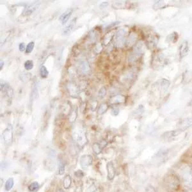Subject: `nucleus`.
<instances>
[{
	"mask_svg": "<svg viewBox=\"0 0 192 192\" xmlns=\"http://www.w3.org/2000/svg\"><path fill=\"white\" fill-rule=\"evenodd\" d=\"M72 137L76 144L81 149L84 147V146L88 142L86 133L83 129L78 128L74 130L72 133Z\"/></svg>",
	"mask_w": 192,
	"mask_h": 192,
	"instance_id": "obj_1",
	"label": "nucleus"
},
{
	"mask_svg": "<svg viewBox=\"0 0 192 192\" xmlns=\"http://www.w3.org/2000/svg\"><path fill=\"white\" fill-rule=\"evenodd\" d=\"M144 51V43L142 41H138L133 48V53L129 57V61L133 62L136 61L143 53Z\"/></svg>",
	"mask_w": 192,
	"mask_h": 192,
	"instance_id": "obj_2",
	"label": "nucleus"
},
{
	"mask_svg": "<svg viewBox=\"0 0 192 192\" xmlns=\"http://www.w3.org/2000/svg\"><path fill=\"white\" fill-rule=\"evenodd\" d=\"M125 35H126V30L122 29L118 30L116 35H115V44L117 48H122L126 44V40L125 38Z\"/></svg>",
	"mask_w": 192,
	"mask_h": 192,
	"instance_id": "obj_3",
	"label": "nucleus"
},
{
	"mask_svg": "<svg viewBox=\"0 0 192 192\" xmlns=\"http://www.w3.org/2000/svg\"><path fill=\"white\" fill-rule=\"evenodd\" d=\"M40 6H41L40 2H35L34 3H31V4L28 5V6L25 8L23 12V15L26 16L31 15L33 12H35V11L39 7H40Z\"/></svg>",
	"mask_w": 192,
	"mask_h": 192,
	"instance_id": "obj_4",
	"label": "nucleus"
},
{
	"mask_svg": "<svg viewBox=\"0 0 192 192\" xmlns=\"http://www.w3.org/2000/svg\"><path fill=\"white\" fill-rule=\"evenodd\" d=\"M184 130V129L180 128V129H176V130H173L168 132H166L163 134V138L166 140L171 141L174 140L176 137H177L178 135H179Z\"/></svg>",
	"mask_w": 192,
	"mask_h": 192,
	"instance_id": "obj_5",
	"label": "nucleus"
},
{
	"mask_svg": "<svg viewBox=\"0 0 192 192\" xmlns=\"http://www.w3.org/2000/svg\"><path fill=\"white\" fill-rule=\"evenodd\" d=\"M183 177L184 183L192 189V168L184 169L183 171Z\"/></svg>",
	"mask_w": 192,
	"mask_h": 192,
	"instance_id": "obj_6",
	"label": "nucleus"
},
{
	"mask_svg": "<svg viewBox=\"0 0 192 192\" xmlns=\"http://www.w3.org/2000/svg\"><path fill=\"white\" fill-rule=\"evenodd\" d=\"M93 161V157L90 154H85L83 155L80 160V166L83 168H85L92 165Z\"/></svg>",
	"mask_w": 192,
	"mask_h": 192,
	"instance_id": "obj_7",
	"label": "nucleus"
},
{
	"mask_svg": "<svg viewBox=\"0 0 192 192\" xmlns=\"http://www.w3.org/2000/svg\"><path fill=\"white\" fill-rule=\"evenodd\" d=\"M2 137L5 144H9L12 141L13 133L11 127H8L5 129L2 133Z\"/></svg>",
	"mask_w": 192,
	"mask_h": 192,
	"instance_id": "obj_8",
	"label": "nucleus"
},
{
	"mask_svg": "<svg viewBox=\"0 0 192 192\" xmlns=\"http://www.w3.org/2000/svg\"><path fill=\"white\" fill-rule=\"evenodd\" d=\"M1 91L3 92V94L6 95L7 97L9 99H12L13 97V94L14 91L13 89L10 87L8 84L7 83H3L1 84Z\"/></svg>",
	"mask_w": 192,
	"mask_h": 192,
	"instance_id": "obj_9",
	"label": "nucleus"
},
{
	"mask_svg": "<svg viewBox=\"0 0 192 192\" xmlns=\"http://www.w3.org/2000/svg\"><path fill=\"white\" fill-rule=\"evenodd\" d=\"M189 53V46L188 42L184 41L179 47V56L180 58H183L186 56H187Z\"/></svg>",
	"mask_w": 192,
	"mask_h": 192,
	"instance_id": "obj_10",
	"label": "nucleus"
},
{
	"mask_svg": "<svg viewBox=\"0 0 192 192\" xmlns=\"http://www.w3.org/2000/svg\"><path fill=\"white\" fill-rule=\"evenodd\" d=\"M106 169H107V172H108V179L110 180H111L114 179L115 176V169L114 168V164L111 161L108 162L107 163L106 165Z\"/></svg>",
	"mask_w": 192,
	"mask_h": 192,
	"instance_id": "obj_11",
	"label": "nucleus"
},
{
	"mask_svg": "<svg viewBox=\"0 0 192 192\" xmlns=\"http://www.w3.org/2000/svg\"><path fill=\"white\" fill-rule=\"evenodd\" d=\"M72 12H73V9L70 8L66 10L65 12L60 17V21L61 22L62 24L64 25L69 21Z\"/></svg>",
	"mask_w": 192,
	"mask_h": 192,
	"instance_id": "obj_12",
	"label": "nucleus"
},
{
	"mask_svg": "<svg viewBox=\"0 0 192 192\" xmlns=\"http://www.w3.org/2000/svg\"><path fill=\"white\" fill-rule=\"evenodd\" d=\"M125 101H126L125 96L122 95H117L114 96V97H112L110 99V103L111 104H119V103H124Z\"/></svg>",
	"mask_w": 192,
	"mask_h": 192,
	"instance_id": "obj_13",
	"label": "nucleus"
},
{
	"mask_svg": "<svg viewBox=\"0 0 192 192\" xmlns=\"http://www.w3.org/2000/svg\"><path fill=\"white\" fill-rule=\"evenodd\" d=\"M76 21V18L74 19H72L69 22V23L65 27V28L63 30V35H69V33H71V32L72 31V30H73V28H74V27L75 26Z\"/></svg>",
	"mask_w": 192,
	"mask_h": 192,
	"instance_id": "obj_14",
	"label": "nucleus"
},
{
	"mask_svg": "<svg viewBox=\"0 0 192 192\" xmlns=\"http://www.w3.org/2000/svg\"><path fill=\"white\" fill-rule=\"evenodd\" d=\"M179 125L182 127V129H186L192 126V118H188L180 121Z\"/></svg>",
	"mask_w": 192,
	"mask_h": 192,
	"instance_id": "obj_15",
	"label": "nucleus"
},
{
	"mask_svg": "<svg viewBox=\"0 0 192 192\" xmlns=\"http://www.w3.org/2000/svg\"><path fill=\"white\" fill-rule=\"evenodd\" d=\"M170 83L167 79L163 78L161 79V83H160V86H161V88L162 90V91L163 92H165L168 90V87H170Z\"/></svg>",
	"mask_w": 192,
	"mask_h": 192,
	"instance_id": "obj_16",
	"label": "nucleus"
},
{
	"mask_svg": "<svg viewBox=\"0 0 192 192\" xmlns=\"http://www.w3.org/2000/svg\"><path fill=\"white\" fill-rule=\"evenodd\" d=\"M155 64H156L155 65H156V68H158V67H161V65H164L165 58H164V56H163V55L160 54V55H158L156 56Z\"/></svg>",
	"mask_w": 192,
	"mask_h": 192,
	"instance_id": "obj_17",
	"label": "nucleus"
},
{
	"mask_svg": "<svg viewBox=\"0 0 192 192\" xmlns=\"http://www.w3.org/2000/svg\"><path fill=\"white\" fill-rule=\"evenodd\" d=\"M80 69L83 73H87L90 70L89 64L88 63V61L86 60H83V61L80 62Z\"/></svg>",
	"mask_w": 192,
	"mask_h": 192,
	"instance_id": "obj_18",
	"label": "nucleus"
},
{
	"mask_svg": "<svg viewBox=\"0 0 192 192\" xmlns=\"http://www.w3.org/2000/svg\"><path fill=\"white\" fill-rule=\"evenodd\" d=\"M72 183V179L70 175H67L63 180V186L65 189H69Z\"/></svg>",
	"mask_w": 192,
	"mask_h": 192,
	"instance_id": "obj_19",
	"label": "nucleus"
},
{
	"mask_svg": "<svg viewBox=\"0 0 192 192\" xmlns=\"http://www.w3.org/2000/svg\"><path fill=\"white\" fill-rule=\"evenodd\" d=\"M178 38H179V35L177 34V32H173L172 33H171V34H170L167 37V40L168 42H170L172 43H176L178 40Z\"/></svg>",
	"mask_w": 192,
	"mask_h": 192,
	"instance_id": "obj_20",
	"label": "nucleus"
},
{
	"mask_svg": "<svg viewBox=\"0 0 192 192\" xmlns=\"http://www.w3.org/2000/svg\"><path fill=\"white\" fill-rule=\"evenodd\" d=\"M14 184V179L10 177L9 179H8L7 180L6 183H5V188L6 191H10L11 189L13 188Z\"/></svg>",
	"mask_w": 192,
	"mask_h": 192,
	"instance_id": "obj_21",
	"label": "nucleus"
},
{
	"mask_svg": "<svg viewBox=\"0 0 192 192\" xmlns=\"http://www.w3.org/2000/svg\"><path fill=\"white\" fill-rule=\"evenodd\" d=\"M103 147L101 144L99 143H95L92 145V149L94 153L95 154H99L101 151L103 150Z\"/></svg>",
	"mask_w": 192,
	"mask_h": 192,
	"instance_id": "obj_22",
	"label": "nucleus"
},
{
	"mask_svg": "<svg viewBox=\"0 0 192 192\" xmlns=\"http://www.w3.org/2000/svg\"><path fill=\"white\" fill-rule=\"evenodd\" d=\"M40 74L42 78H46L49 75V71L45 66H42L40 69Z\"/></svg>",
	"mask_w": 192,
	"mask_h": 192,
	"instance_id": "obj_23",
	"label": "nucleus"
},
{
	"mask_svg": "<svg viewBox=\"0 0 192 192\" xmlns=\"http://www.w3.org/2000/svg\"><path fill=\"white\" fill-rule=\"evenodd\" d=\"M39 188V184L37 182H33L28 186V190L32 192L37 190Z\"/></svg>",
	"mask_w": 192,
	"mask_h": 192,
	"instance_id": "obj_24",
	"label": "nucleus"
},
{
	"mask_svg": "<svg viewBox=\"0 0 192 192\" xmlns=\"http://www.w3.org/2000/svg\"><path fill=\"white\" fill-rule=\"evenodd\" d=\"M107 109H108V105H107L106 104H101L99 109H98V114L100 115L104 114V113L106 111Z\"/></svg>",
	"mask_w": 192,
	"mask_h": 192,
	"instance_id": "obj_25",
	"label": "nucleus"
},
{
	"mask_svg": "<svg viewBox=\"0 0 192 192\" xmlns=\"http://www.w3.org/2000/svg\"><path fill=\"white\" fill-rule=\"evenodd\" d=\"M34 46H35L34 42H30L29 44L27 45V46H26V54H30V53H31L33 48H34Z\"/></svg>",
	"mask_w": 192,
	"mask_h": 192,
	"instance_id": "obj_26",
	"label": "nucleus"
},
{
	"mask_svg": "<svg viewBox=\"0 0 192 192\" xmlns=\"http://www.w3.org/2000/svg\"><path fill=\"white\" fill-rule=\"evenodd\" d=\"M33 67V63L31 60H27L25 63V68L27 71L31 70Z\"/></svg>",
	"mask_w": 192,
	"mask_h": 192,
	"instance_id": "obj_27",
	"label": "nucleus"
},
{
	"mask_svg": "<svg viewBox=\"0 0 192 192\" xmlns=\"http://www.w3.org/2000/svg\"><path fill=\"white\" fill-rule=\"evenodd\" d=\"M113 35H114V34L113 33H108V34H107L105 37H104V44L105 45V46H107L109 44V42H110L111 38L113 37Z\"/></svg>",
	"mask_w": 192,
	"mask_h": 192,
	"instance_id": "obj_28",
	"label": "nucleus"
},
{
	"mask_svg": "<svg viewBox=\"0 0 192 192\" xmlns=\"http://www.w3.org/2000/svg\"><path fill=\"white\" fill-rule=\"evenodd\" d=\"M135 39H136V35H135L133 33H132L131 34L129 35V37L127 38V44L130 46V45H131L135 41Z\"/></svg>",
	"mask_w": 192,
	"mask_h": 192,
	"instance_id": "obj_29",
	"label": "nucleus"
},
{
	"mask_svg": "<svg viewBox=\"0 0 192 192\" xmlns=\"http://www.w3.org/2000/svg\"><path fill=\"white\" fill-rule=\"evenodd\" d=\"M106 94V87H102L99 90V93H98L99 97L100 98H103L105 97Z\"/></svg>",
	"mask_w": 192,
	"mask_h": 192,
	"instance_id": "obj_30",
	"label": "nucleus"
},
{
	"mask_svg": "<svg viewBox=\"0 0 192 192\" xmlns=\"http://www.w3.org/2000/svg\"><path fill=\"white\" fill-rule=\"evenodd\" d=\"M65 172V165L64 163L60 161L58 167V174L63 175Z\"/></svg>",
	"mask_w": 192,
	"mask_h": 192,
	"instance_id": "obj_31",
	"label": "nucleus"
},
{
	"mask_svg": "<svg viewBox=\"0 0 192 192\" xmlns=\"http://www.w3.org/2000/svg\"><path fill=\"white\" fill-rule=\"evenodd\" d=\"M165 5V3L161 1H157L156 2L154 5V8H160L163 7V6Z\"/></svg>",
	"mask_w": 192,
	"mask_h": 192,
	"instance_id": "obj_32",
	"label": "nucleus"
},
{
	"mask_svg": "<svg viewBox=\"0 0 192 192\" xmlns=\"http://www.w3.org/2000/svg\"><path fill=\"white\" fill-rule=\"evenodd\" d=\"M103 48H102V45H101V44H98L97 46H95V51L96 53H99L100 51H101V50H102Z\"/></svg>",
	"mask_w": 192,
	"mask_h": 192,
	"instance_id": "obj_33",
	"label": "nucleus"
},
{
	"mask_svg": "<svg viewBox=\"0 0 192 192\" xmlns=\"http://www.w3.org/2000/svg\"><path fill=\"white\" fill-rule=\"evenodd\" d=\"M74 174H75V176L78 177H82L84 176L83 172L80 170H78V171H76Z\"/></svg>",
	"mask_w": 192,
	"mask_h": 192,
	"instance_id": "obj_34",
	"label": "nucleus"
},
{
	"mask_svg": "<svg viewBox=\"0 0 192 192\" xmlns=\"http://www.w3.org/2000/svg\"><path fill=\"white\" fill-rule=\"evenodd\" d=\"M19 48L20 51H24L26 49V47L25 44V43H21L19 44Z\"/></svg>",
	"mask_w": 192,
	"mask_h": 192,
	"instance_id": "obj_35",
	"label": "nucleus"
},
{
	"mask_svg": "<svg viewBox=\"0 0 192 192\" xmlns=\"http://www.w3.org/2000/svg\"><path fill=\"white\" fill-rule=\"evenodd\" d=\"M118 113H119V110L117 108H113L111 110V114L114 116H117L118 114Z\"/></svg>",
	"mask_w": 192,
	"mask_h": 192,
	"instance_id": "obj_36",
	"label": "nucleus"
},
{
	"mask_svg": "<svg viewBox=\"0 0 192 192\" xmlns=\"http://www.w3.org/2000/svg\"><path fill=\"white\" fill-rule=\"evenodd\" d=\"M3 65H4V61L2 60L0 61V70H2Z\"/></svg>",
	"mask_w": 192,
	"mask_h": 192,
	"instance_id": "obj_37",
	"label": "nucleus"
},
{
	"mask_svg": "<svg viewBox=\"0 0 192 192\" xmlns=\"http://www.w3.org/2000/svg\"><path fill=\"white\" fill-rule=\"evenodd\" d=\"M58 192H64V191L62 190H60L58 191Z\"/></svg>",
	"mask_w": 192,
	"mask_h": 192,
	"instance_id": "obj_38",
	"label": "nucleus"
}]
</instances>
